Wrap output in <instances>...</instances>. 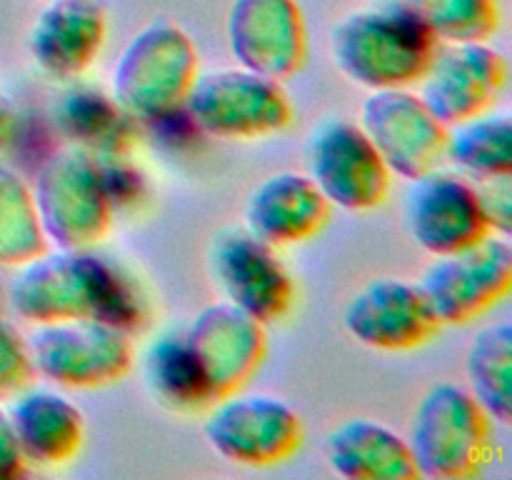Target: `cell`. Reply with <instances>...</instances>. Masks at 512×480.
Returning <instances> with one entry per match:
<instances>
[{"label":"cell","instance_id":"cell-1","mask_svg":"<svg viewBox=\"0 0 512 480\" xmlns=\"http://www.w3.org/2000/svg\"><path fill=\"white\" fill-rule=\"evenodd\" d=\"M8 293L15 313L35 325L95 318L130 330L138 323L128 285L88 250H45L20 265Z\"/></svg>","mask_w":512,"mask_h":480},{"label":"cell","instance_id":"cell-2","mask_svg":"<svg viewBox=\"0 0 512 480\" xmlns=\"http://www.w3.org/2000/svg\"><path fill=\"white\" fill-rule=\"evenodd\" d=\"M333 63L368 90L410 88L433 63L438 40L398 3L345 15L333 30Z\"/></svg>","mask_w":512,"mask_h":480},{"label":"cell","instance_id":"cell-3","mask_svg":"<svg viewBox=\"0 0 512 480\" xmlns=\"http://www.w3.org/2000/svg\"><path fill=\"white\" fill-rule=\"evenodd\" d=\"M198 78V48L180 25L155 20L128 40L113 70V100L133 120H168Z\"/></svg>","mask_w":512,"mask_h":480},{"label":"cell","instance_id":"cell-4","mask_svg":"<svg viewBox=\"0 0 512 480\" xmlns=\"http://www.w3.org/2000/svg\"><path fill=\"white\" fill-rule=\"evenodd\" d=\"M493 438V418L475 395L460 385L440 383L420 400L408 445L420 475L465 480L488 463Z\"/></svg>","mask_w":512,"mask_h":480},{"label":"cell","instance_id":"cell-5","mask_svg":"<svg viewBox=\"0 0 512 480\" xmlns=\"http://www.w3.org/2000/svg\"><path fill=\"white\" fill-rule=\"evenodd\" d=\"M43 233L55 248L88 250L113 223V200L100 158L75 145L55 150L40 165L33 188Z\"/></svg>","mask_w":512,"mask_h":480},{"label":"cell","instance_id":"cell-6","mask_svg":"<svg viewBox=\"0 0 512 480\" xmlns=\"http://www.w3.org/2000/svg\"><path fill=\"white\" fill-rule=\"evenodd\" d=\"M183 108L200 130L223 140L268 138L293 123L283 85L240 65L198 73Z\"/></svg>","mask_w":512,"mask_h":480},{"label":"cell","instance_id":"cell-7","mask_svg":"<svg viewBox=\"0 0 512 480\" xmlns=\"http://www.w3.org/2000/svg\"><path fill=\"white\" fill-rule=\"evenodd\" d=\"M28 345L35 373L73 390L118 383L135 358L130 330L95 318L38 325Z\"/></svg>","mask_w":512,"mask_h":480},{"label":"cell","instance_id":"cell-8","mask_svg":"<svg viewBox=\"0 0 512 480\" xmlns=\"http://www.w3.org/2000/svg\"><path fill=\"white\" fill-rule=\"evenodd\" d=\"M203 433L220 458L248 468L285 463L303 443L300 415L285 400L258 393H230L213 403Z\"/></svg>","mask_w":512,"mask_h":480},{"label":"cell","instance_id":"cell-9","mask_svg":"<svg viewBox=\"0 0 512 480\" xmlns=\"http://www.w3.org/2000/svg\"><path fill=\"white\" fill-rule=\"evenodd\" d=\"M360 128L393 175L423 178L438 170L448 145V125L408 88L370 90L360 105Z\"/></svg>","mask_w":512,"mask_h":480},{"label":"cell","instance_id":"cell-10","mask_svg":"<svg viewBox=\"0 0 512 480\" xmlns=\"http://www.w3.org/2000/svg\"><path fill=\"white\" fill-rule=\"evenodd\" d=\"M310 178L333 208L373 210L388 198L393 173L360 123L330 118L310 133Z\"/></svg>","mask_w":512,"mask_h":480},{"label":"cell","instance_id":"cell-11","mask_svg":"<svg viewBox=\"0 0 512 480\" xmlns=\"http://www.w3.org/2000/svg\"><path fill=\"white\" fill-rule=\"evenodd\" d=\"M440 323L465 325L498 305L512 288V248L508 238L485 235L470 248L440 255L420 278Z\"/></svg>","mask_w":512,"mask_h":480},{"label":"cell","instance_id":"cell-12","mask_svg":"<svg viewBox=\"0 0 512 480\" xmlns=\"http://www.w3.org/2000/svg\"><path fill=\"white\" fill-rule=\"evenodd\" d=\"M185 343L208 390L210 403L238 393L265 358V325L230 300L200 310Z\"/></svg>","mask_w":512,"mask_h":480},{"label":"cell","instance_id":"cell-13","mask_svg":"<svg viewBox=\"0 0 512 480\" xmlns=\"http://www.w3.org/2000/svg\"><path fill=\"white\" fill-rule=\"evenodd\" d=\"M228 45L240 68L273 78H293L308 55V30L298 0H233Z\"/></svg>","mask_w":512,"mask_h":480},{"label":"cell","instance_id":"cell-14","mask_svg":"<svg viewBox=\"0 0 512 480\" xmlns=\"http://www.w3.org/2000/svg\"><path fill=\"white\" fill-rule=\"evenodd\" d=\"M420 98L445 125L493 110L508 83V60L488 43H448L420 78Z\"/></svg>","mask_w":512,"mask_h":480},{"label":"cell","instance_id":"cell-15","mask_svg":"<svg viewBox=\"0 0 512 480\" xmlns=\"http://www.w3.org/2000/svg\"><path fill=\"white\" fill-rule=\"evenodd\" d=\"M210 263L225 300L263 325L275 323L293 308V275L280 263L273 245L255 238L250 230H225L218 235Z\"/></svg>","mask_w":512,"mask_h":480},{"label":"cell","instance_id":"cell-16","mask_svg":"<svg viewBox=\"0 0 512 480\" xmlns=\"http://www.w3.org/2000/svg\"><path fill=\"white\" fill-rule=\"evenodd\" d=\"M405 220L415 243L435 258L470 248L490 235L480 190L460 175L438 170L413 180Z\"/></svg>","mask_w":512,"mask_h":480},{"label":"cell","instance_id":"cell-17","mask_svg":"<svg viewBox=\"0 0 512 480\" xmlns=\"http://www.w3.org/2000/svg\"><path fill=\"white\" fill-rule=\"evenodd\" d=\"M345 330L375 350H413L428 343L440 323L420 283L403 278L370 280L343 313Z\"/></svg>","mask_w":512,"mask_h":480},{"label":"cell","instance_id":"cell-18","mask_svg":"<svg viewBox=\"0 0 512 480\" xmlns=\"http://www.w3.org/2000/svg\"><path fill=\"white\" fill-rule=\"evenodd\" d=\"M108 33V10L100 0H50L30 28V53L60 80L85 73Z\"/></svg>","mask_w":512,"mask_h":480},{"label":"cell","instance_id":"cell-19","mask_svg":"<svg viewBox=\"0 0 512 480\" xmlns=\"http://www.w3.org/2000/svg\"><path fill=\"white\" fill-rule=\"evenodd\" d=\"M333 205L305 173H275L250 193L245 230L273 248L310 240L328 223Z\"/></svg>","mask_w":512,"mask_h":480},{"label":"cell","instance_id":"cell-20","mask_svg":"<svg viewBox=\"0 0 512 480\" xmlns=\"http://www.w3.org/2000/svg\"><path fill=\"white\" fill-rule=\"evenodd\" d=\"M8 418L25 463L65 465L83 445V413L55 390L30 385L15 395Z\"/></svg>","mask_w":512,"mask_h":480},{"label":"cell","instance_id":"cell-21","mask_svg":"<svg viewBox=\"0 0 512 480\" xmlns=\"http://www.w3.org/2000/svg\"><path fill=\"white\" fill-rule=\"evenodd\" d=\"M330 468L348 480L420 478L408 438L370 418H350L325 440Z\"/></svg>","mask_w":512,"mask_h":480},{"label":"cell","instance_id":"cell-22","mask_svg":"<svg viewBox=\"0 0 512 480\" xmlns=\"http://www.w3.org/2000/svg\"><path fill=\"white\" fill-rule=\"evenodd\" d=\"M445 158L478 180L512 175V118L508 113H480L448 130Z\"/></svg>","mask_w":512,"mask_h":480},{"label":"cell","instance_id":"cell-23","mask_svg":"<svg viewBox=\"0 0 512 480\" xmlns=\"http://www.w3.org/2000/svg\"><path fill=\"white\" fill-rule=\"evenodd\" d=\"M58 118L70 143L80 150H88L95 158L113 160L128 148V120L133 118L108 95L95 90H75L63 100Z\"/></svg>","mask_w":512,"mask_h":480},{"label":"cell","instance_id":"cell-24","mask_svg":"<svg viewBox=\"0 0 512 480\" xmlns=\"http://www.w3.org/2000/svg\"><path fill=\"white\" fill-rule=\"evenodd\" d=\"M470 393L498 423L512 415V328L495 323L478 330L465 358Z\"/></svg>","mask_w":512,"mask_h":480},{"label":"cell","instance_id":"cell-25","mask_svg":"<svg viewBox=\"0 0 512 480\" xmlns=\"http://www.w3.org/2000/svg\"><path fill=\"white\" fill-rule=\"evenodd\" d=\"M435 40L488 43L500 28L498 0H395Z\"/></svg>","mask_w":512,"mask_h":480},{"label":"cell","instance_id":"cell-26","mask_svg":"<svg viewBox=\"0 0 512 480\" xmlns=\"http://www.w3.org/2000/svg\"><path fill=\"white\" fill-rule=\"evenodd\" d=\"M48 250V238L35 210L33 190L0 165V265L20 268Z\"/></svg>","mask_w":512,"mask_h":480},{"label":"cell","instance_id":"cell-27","mask_svg":"<svg viewBox=\"0 0 512 480\" xmlns=\"http://www.w3.org/2000/svg\"><path fill=\"white\" fill-rule=\"evenodd\" d=\"M148 380L155 395L170 408L195 410L210 405L208 390L183 333L163 335L148 350Z\"/></svg>","mask_w":512,"mask_h":480},{"label":"cell","instance_id":"cell-28","mask_svg":"<svg viewBox=\"0 0 512 480\" xmlns=\"http://www.w3.org/2000/svg\"><path fill=\"white\" fill-rule=\"evenodd\" d=\"M33 355L23 335L0 318V400H13L15 395L30 388L35 380Z\"/></svg>","mask_w":512,"mask_h":480},{"label":"cell","instance_id":"cell-29","mask_svg":"<svg viewBox=\"0 0 512 480\" xmlns=\"http://www.w3.org/2000/svg\"><path fill=\"white\" fill-rule=\"evenodd\" d=\"M493 188L480 190L485 215H488L490 230H500L503 235L510 233V178L488 180Z\"/></svg>","mask_w":512,"mask_h":480},{"label":"cell","instance_id":"cell-30","mask_svg":"<svg viewBox=\"0 0 512 480\" xmlns=\"http://www.w3.org/2000/svg\"><path fill=\"white\" fill-rule=\"evenodd\" d=\"M25 460L20 455L18 440H15L13 425H10L8 413L0 405V480L15 478V475L23 473Z\"/></svg>","mask_w":512,"mask_h":480},{"label":"cell","instance_id":"cell-31","mask_svg":"<svg viewBox=\"0 0 512 480\" xmlns=\"http://www.w3.org/2000/svg\"><path fill=\"white\" fill-rule=\"evenodd\" d=\"M15 133H18V115H15V110L0 98V148L13 143Z\"/></svg>","mask_w":512,"mask_h":480}]
</instances>
